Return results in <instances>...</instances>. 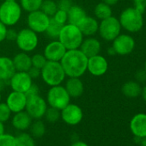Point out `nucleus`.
<instances>
[{"label":"nucleus","mask_w":146,"mask_h":146,"mask_svg":"<svg viewBox=\"0 0 146 146\" xmlns=\"http://www.w3.org/2000/svg\"><path fill=\"white\" fill-rule=\"evenodd\" d=\"M30 134L35 137V138H39L45 135L46 133V125L44 122L40 119H35V121L32 122L29 129Z\"/></svg>","instance_id":"28"},{"label":"nucleus","mask_w":146,"mask_h":146,"mask_svg":"<svg viewBox=\"0 0 146 146\" xmlns=\"http://www.w3.org/2000/svg\"><path fill=\"white\" fill-rule=\"evenodd\" d=\"M122 94L128 98H136L141 95L142 87L137 81H128L121 88Z\"/></svg>","instance_id":"25"},{"label":"nucleus","mask_w":146,"mask_h":146,"mask_svg":"<svg viewBox=\"0 0 146 146\" xmlns=\"http://www.w3.org/2000/svg\"><path fill=\"white\" fill-rule=\"evenodd\" d=\"M108 69V63L105 57L101 54L88 58L87 71H89L92 76L101 77L106 74Z\"/></svg>","instance_id":"14"},{"label":"nucleus","mask_w":146,"mask_h":146,"mask_svg":"<svg viewBox=\"0 0 146 146\" xmlns=\"http://www.w3.org/2000/svg\"><path fill=\"white\" fill-rule=\"evenodd\" d=\"M49 107L62 110L70 102V96L62 84L52 86L46 93V99Z\"/></svg>","instance_id":"6"},{"label":"nucleus","mask_w":146,"mask_h":146,"mask_svg":"<svg viewBox=\"0 0 146 146\" xmlns=\"http://www.w3.org/2000/svg\"><path fill=\"white\" fill-rule=\"evenodd\" d=\"M27 97H29V96H35V95H38L39 94V88L36 84H34L30 87V89L25 93Z\"/></svg>","instance_id":"43"},{"label":"nucleus","mask_w":146,"mask_h":146,"mask_svg":"<svg viewBox=\"0 0 146 146\" xmlns=\"http://www.w3.org/2000/svg\"><path fill=\"white\" fill-rule=\"evenodd\" d=\"M119 21L121 28L130 33H137L143 26V14L134 7L125 9L120 13Z\"/></svg>","instance_id":"5"},{"label":"nucleus","mask_w":146,"mask_h":146,"mask_svg":"<svg viewBox=\"0 0 146 146\" xmlns=\"http://www.w3.org/2000/svg\"><path fill=\"white\" fill-rule=\"evenodd\" d=\"M16 71L17 70L11 58L0 56V80L9 82Z\"/></svg>","instance_id":"21"},{"label":"nucleus","mask_w":146,"mask_h":146,"mask_svg":"<svg viewBox=\"0 0 146 146\" xmlns=\"http://www.w3.org/2000/svg\"><path fill=\"white\" fill-rule=\"evenodd\" d=\"M15 42L21 52H31L35 51L39 45L38 34L29 28H24L17 32Z\"/></svg>","instance_id":"7"},{"label":"nucleus","mask_w":146,"mask_h":146,"mask_svg":"<svg viewBox=\"0 0 146 146\" xmlns=\"http://www.w3.org/2000/svg\"><path fill=\"white\" fill-rule=\"evenodd\" d=\"M79 49L88 58H90V57L100 54L101 49H102V44L98 39L93 36H90V37H87L86 39H84Z\"/></svg>","instance_id":"18"},{"label":"nucleus","mask_w":146,"mask_h":146,"mask_svg":"<svg viewBox=\"0 0 146 146\" xmlns=\"http://www.w3.org/2000/svg\"><path fill=\"white\" fill-rule=\"evenodd\" d=\"M112 14H113V11H112L111 6L103 3V2L97 4L94 9L95 17L100 21L110 17L112 16Z\"/></svg>","instance_id":"26"},{"label":"nucleus","mask_w":146,"mask_h":146,"mask_svg":"<svg viewBox=\"0 0 146 146\" xmlns=\"http://www.w3.org/2000/svg\"><path fill=\"white\" fill-rule=\"evenodd\" d=\"M40 78L47 86L52 87L62 84L66 75L60 62L47 61L40 70Z\"/></svg>","instance_id":"3"},{"label":"nucleus","mask_w":146,"mask_h":146,"mask_svg":"<svg viewBox=\"0 0 146 146\" xmlns=\"http://www.w3.org/2000/svg\"><path fill=\"white\" fill-rule=\"evenodd\" d=\"M112 47L114 50L115 54L121 56L128 55L135 48V40L131 35L119 34L112 41Z\"/></svg>","instance_id":"13"},{"label":"nucleus","mask_w":146,"mask_h":146,"mask_svg":"<svg viewBox=\"0 0 146 146\" xmlns=\"http://www.w3.org/2000/svg\"><path fill=\"white\" fill-rule=\"evenodd\" d=\"M130 130L136 137H146V113L135 114L130 121Z\"/></svg>","instance_id":"17"},{"label":"nucleus","mask_w":146,"mask_h":146,"mask_svg":"<svg viewBox=\"0 0 146 146\" xmlns=\"http://www.w3.org/2000/svg\"><path fill=\"white\" fill-rule=\"evenodd\" d=\"M57 5H58V9L68 11V10L72 6L73 4L71 0H58L57 2Z\"/></svg>","instance_id":"38"},{"label":"nucleus","mask_w":146,"mask_h":146,"mask_svg":"<svg viewBox=\"0 0 146 146\" xmlns=\"http://www.w3.org/2000/svg\"><path fill=\"white\" fill-rule=\"evenodd\" d=\"M70 146H90L88 143H86L84 141H80V140H78V141H75V142H73Z\"/></svg>","instance_id":"44"},{"label":"nucleus","mask_w":146,"mask_h":146,"mask_svg":"<svg viewBox=\"0 0 146 146\" xmlns=\"http://www.w3.org/2000/svg\"><path fill=\"white\" fill-rule=\"evenodd\" d=\"M51 18L55 23H57L58 24H59L60 26H64V24L68 23V15H67V11H63V10L58 9V11L55 12V14Z\"/></svg>","instance_id":"34"},{"label":"nucleus","mask_w":146,"mask_h":146,"mask_svg":"<svg viewBox=\"0 0 146 146\" xmlns=\"http://www.w3.org/2000/svg\"><path fill=\"white\" fill-rule=\"evenodd\" d=\"M136 81L137 83H144L146 81V71L145 70H139L135 73Z\"/></svg>","instance_id":"39"},{"label":"nucleus","mask_w":146,"mask_h":146,"mask_svg":"<svg viewBox=\"0 0 146 146\" xmlns=\"http://www.w3.org/2000/svg\"><path fill=\"white\" fill-rule=\"evenodd\" d=\"M47 108L48 105L46 99L38 94L28 97L25 111L31 116L33 119H41L44 118Z\"/></svg>","instance_id":"9"},{"label":"nucleus","mask_w":146,"mask_h":146,"mask_svg":"<svg viewBox=\"0 0 146 146\" xmlns=\"http://www.w3.org/2000/svg\"><path fill=\"white\" fill-rule=\"evenodd\" d=\"M31 61H32V66L36 67L40 70L47 62V60L43 53H35V54L32 55Z\"/></svg>","instance_id":"35"},{"label":"nucleus","mask_w":146,"mask_h":146,"mask_svg":"<svg viewBox=\"0 0 146 146\" xmlns=\"http://www.w3.org/2000/svg\"><path fill=\"white\" fill-rule=\"evenodd\" d=\"M78 26L80 29L84 36L90 37L98 33L99 22L96 17L86 16L84 19Z\"/></svg>","instance_id":"22"},{"label":"nucleus","mask_w":146,"mask_h":146,"mask_svg":"<svg viewBox=\"0 0 146 146\" xmlns=\"http://www.w3.org/2000/svg\"><path fill=\"white\" fill-rule=\"evenodd\" d=\"M2 102V94H1V91H0V102Z\"/></svg>","instance_id":"50"},{"label":"nucleus","mask_w":146,"mask_h":146,"mask_svg":"<svg viewBox=\"0 0 146 146\" xmlns=\"http://www.w3.org/2000/svg\"><path fill=\"white\" fill-rule=\"evenodd\" d=\"M60 119L69 125H77L84 119L83 109L78 105L70 102L60 111Z\"/></svg>","instance_id":"11"},{"label":"nucleus","mask_w":146,"mask_h":146,"mask_svg":"<svg viewBox=\"0 0 146 146\" xmlns=\"http://www.w3.org/2000/svg\"><path fill=\"white\" fill-rule=\"evenodd\" d=\"M133 7L143 14L146 10V0H133Z\"/></svg>","instance_id":"37"},{"label":"nucleus","mask_w":146,"mask_h":146,"mask_svg":"<svg viewBox=\"0 0 146 146\" xmlns=\"http://www.w3.org/2000/svg\"><path fill=\"white\" fill-rule=\"evenodd\" d=\"M84 39L78 26L66 23L61 27L58 40L67 50L78 49Z\"/></svg>","instance_id":"2"},{"label":"nucleus","mask_w":146,"mask_h":146,"mask_svg":"<svg viewBox=\"0 0 146 146\" xmlns=\"http://www.w3.org/2000/svg\"><path fill=\"white\" fill-rule=\"evenodd\" d=\"M28 73L29 76L32 78V79H37L38 78L40 77V69H38L36 67L31 66V68L28 70Z\"/></svg>","instance_id":"41"},{"label":"nucleus","mask_w":146,"mask_h":146,"mask_svg":"<svg viewBox=\"0 0 146 146\" xmlns=\"http://www.w3.org/2000/svg\"><path fill=\"white\" fill-rule=\"evenodd\" d=\"M51 17L40 10L29 12L27 17L28 28L37 34H44L49 26Z\"/></svg>","instance_id":"10"},{"label":"nucleus","mask_w":146,"mask_h":146,"mask_svg":"<svg viewBox=\"0 0 146 146\" xmlns=\"http://www.w3.org/2000/svg\"><path fill=\"white\" fill-rule=\"evenodd\" d=\"M61 27L59 24H58L57 23H55L52 18H51V21H50V23H49V26L47 27L46 32L44 34L46 35V36L52 40H58V35H59V32H60V29H61Z\"/></svg>","instance_id":"31"},{"label":"nucleus","mask_w":146,"mask_h":146,"mask_svg":"<svg viewBox=\"0 0 146 146\" xmlns=\"http://www.w3.org/2000/svg\"><path fill=\"white\" fill-rule=\"evenodd\" d=\"M0 146H16L15 136L4 133L2 136H0Z\"/></svg>","instance_id":"36"},{"label":"nucleus","mask_w":146,"mask_h":146,"mask_svg":"<svg viewBox=\"0 0 146 146\" xmlns=\"http://www.w3.org/2000/svg\"><path fill=\"white\" fill-rule=\"evenodd\" d=\"M64 88L70 98H78L84 92V84L81 78H69L65 82Z\"/></svg>","instance_id":"20"},{"label":"nucleus","mask_w":146,"mask_h":146,"mask_svg":"<svg viewBox=\"0 0 146 146\" xmlns=\"http://www.w3.org/2000/svg\"><path fill=\"white\" fill-rule=\"evenodd\" d=\"M144 70H145V71H146V61H145V64H144Z\"/></svg>","instance_id":"51"},{"label":"nucleus","mask_w":146,"mask_h":146,"mask_svg":"<svg viewBox=\"0 0 146 146\" xmlns=\"http://www.w3.org/2000/svg\"><path fill=\"white\" fill-rule=\"evenodd\" d=\"M16 146H36L35 137L26 131H21L16 137Z\"/></svg>","instance_id":"27"},{"label":"nucleus","mask_w":146,"mask_h":146,"mask_svg":"<svg viewBox=\"0 0 146 146\" xmlns=\"http://www.w3.org/2000/svg\"><path fill=\"white\" fill-rule=\"evenodd\" d=\"M12 112L5 102H0V122L5 123L11 118Z\"/></svg>","instance_id":"33"},{"label":"nucleus","mask_w":146,"mask_h":146,"mask_svg":"<svg viewBox=\"0 0 146 146\" xmlns=\"http://www.w3.org/2000/svg\"><path fill=\"white\" fill-rule=\"evenodd\" d=\"M138 143L140 144V146H146V137L140 138Z\"/></svg>","instance_id":"48"},{"label":"nucleus","mask_w":146,"mask_h":146,"mask_svg":"<svg viewBox=\"0 0 146 146\" xmlns=\"http://www.w3.org/2000/svg\"><path fill=\"white\" fill-rule=\"evenodd\" d=\"M40 10L48 17H52L58 11L57 2H55L54 0H43Z\"/></svg>","instance_id":"30"},{"label":"nucleus","mask_w":146,"mask_h":146,"mask_svg":"<svg viewBox=\"0 0 146 146\" xmlns=\"http://www.w3.org/2000/svg\"><path fill=\"white\" fill-rule=\"evenodd\" d=\"M141 95H142V97H143V101H144V102H145V103H146V84H145V85H144V87L142 89Z\"/></svg>","instance_id":"46"},{"label":"nucleus","mask_w":146,"mask_h":146,"mask_svg":"<svg viewBox=\"0 0 146 146\" xmlns=\"http://www.w3.org/2000/svg\"><path fill=\"white\" fill-rule=\"evenodd\" d=\"M108 54H110V55H114V54H115V52H114V50L113 49V47H112V46L108 48Z\"/></svg>","instance_id":"49"},{"label":"nucleus","mask_w":146,"mask_h":146,"mask_svg":"<svg viewBox=\"0 0 146 146\" xmlns=\"http://www.w3.org/2000/svg\"><path fill=\"white\" fill-rule=\"evenodd\" d=\"M32 122L33 119L25 110L14 113L11 118V124L13 127L19 131H26L29 130Z\"/></svg>","instance_id":"19"},{"label":"nucleus","mask_w":146,"mask_h":146,"mask_svg":"<svg viewBox=\"0 0 146 146\" xmlns=\"http://www.w3.org/2000/svg\"><path fill=\"white\" fill-rule=\"evenodd\" d=\"M4 133H5V125L4 123L0 122V136H2Z\"/></svg>","instance_id":"47"},{"label":"nucleus","mask_w":146,"mask_h":146,"mask_svg":"<svg viewBox=\"0 0 146 146\" xmlns=\"http://www.w3.org/2000/svg\"><path fill=\"white\" fill-rule=\"evenodd\" d=\"M60 64L68 78H81L87 71L88 57L78 48L67 50Z\"/></svg>","instance_id":"1"},{"label":"nucleus","mask_w":146,"mask_h":146,"mask_svg":"<svg viewBox=\"0 0 146 146\" xmlns=\"http://www.w3.org/2000/svg\"><path fill=\"white\" fill-rule=\"evenodd\" d=\"M28 97L25 93L12 90L6 98L5 103L8 105L12 113L24 111L27 104Z\"/></svg>","instance_id":"16"},{"label":"nucleus","mask_w":146,"mask_h":146,"mask_svg":"<svg viewBox=\"0 0 146 146\" xmlns=\"http://www.w3.org/2000/svg\"><path fill=\"white\" fill-rule=\"evenodd\" d=\"M67 49L58 40H52L44 48L43 54L47 61H57L60 62Z\"/></svg>","instance_id":"15"},{"label":"nucleus","mask_w":146,"mask_h":146,"mask_svg":"<svg viewBox=\"0 0 146 146\" xmlns=\"http://www.w3.org/2000/svg\"><path fill=\"white\" fill-rule=\"evenodd\" d=\"M7 30H8V27L0 21V43L6 40Z\"/></svg>","instance_id":"40"},{"label":"nucleus","mask_w":146,"mask_h":146,"mask_svg":"<svg viewBox=\"0 0 146 146\" xmlns=\"http://www.w3.org/2000/svg\"><path fill=\"white\" fill-rule=\"evenodd\" d=\"M17 36V31H16L14 29H9L7 30L6 34V40L9 41H15Z\"/></svg>","instance_id":"42"},{"label":"nucleus","mask_w":146,"mask_h":146,"mask_svg":"<svg viewBox=\"0 0 146 146\" xmlns=\"http://www.w3.org/2000/svg\"><path fill=\"white\" fill-rule=\"evenodd\" d=\"M17 71H28L32 66L31 56L28 52H20L12 58Z\"/></svg>","instance_id":"23"},{"label":"nucleus","mask_w":146,"mask_h":146,"mask_svg":"<svg viewBox=\"0 0 146 146\" xmlns=\"http://www.w3.org/2000/svg\"><path fill=\"white\" fill-rule=\"evenodd\" d=\"M44 118L49 123H55L60 119V110L48 106L45 113Z\"/></svg>","instance_id":"32"},{"label":"nucleus","mask_w":146,"mask_h":146,"mask_svg":"<svg viewBox=\"0 0 146 146\" xmlns=\"http://www.w3.org/2000/svg\"><path fill=\"white\" fill-rule=\"evenodd\" d=\"M121 25L118 18L111 16L99 23L98 33L106 41H113L121 31Z\"/></svg>","instance_id":"8"},{"label":"nucleus","mask_w":146,"mask_h":146,"mask_svg":"<svg viewBox=\"0 0 146 146\" xmlns=\"http://www.w3.org/2000/svg\"><path fill=\"white\" fill-rule=\"evenodd\" d=\"M43 0H19V4L23 9L27 12H32L40 10Z\"/></svg>","instance_id":"29"},{"label":"nucleus","mask_w":146,"mask_h":146,"mask_svg":"<svg viewBox=\"0 0 146 146\" xmlns=\"http://www.w3.org/2000/svg\"><path fill=\"white\" fill-rule=\"evenodd\" d=\"M8 83L12 90L26 93L33 85V79L28 71H16Z\"/></svg>","instance_id":"12"},{"label":"nucleus","mask_w":146,"mask_h":146,"mask_svg":"<svg viewBox=\"0 0 146 146\" xmlns=\"http://www.w3.org/2000/svg\"><path fill=\"white\" fill-rule=\"evenodd\" d=\"M9 1H17V0H9Z\"/></svg>","instance_id":"52"},{"label":"nucleus","mask_w":146,"mask_h":146,"mask_svg":"<svg viewBox=\"0 0 146 146\" xmlns=\"http://www.w3.org/2000/svg\"><path fill=\"white\" fill-rule=\"evenodd\" d=\"M102 2H103L110 6H113V5H115L119 2V0H102Z\"/></svg>","instance_id":"45"},{"label":"nucleus","mask_w":146,"mask_h":146,"mask_svg":"<svg viewBox=\"0 0 146 146\" xmlns=\"http://www.w3.org/2000/svg\"><path fill=\"white\" fill-rule=\"evenodd\" d=\"M23 9L17 1L3 0L0 5V21L8 28L17 25L22 18Z\"/></svg>","instance_id":"4"},{"label":"nucleus","mask_w":146,"mask_h":146,"mask_svg":"<svg viewBox=\"0 0 146 146\" xmlns=\"http://www.w3.org/2000/svg\"><path fill=\"white\" fill-rule=\"evenodd\" d=\"M68 15V23L78 25L87 16L84 9L79 5H72V6L67 11Z\"/></svg>","instance_id":"24"}]
</instances>
